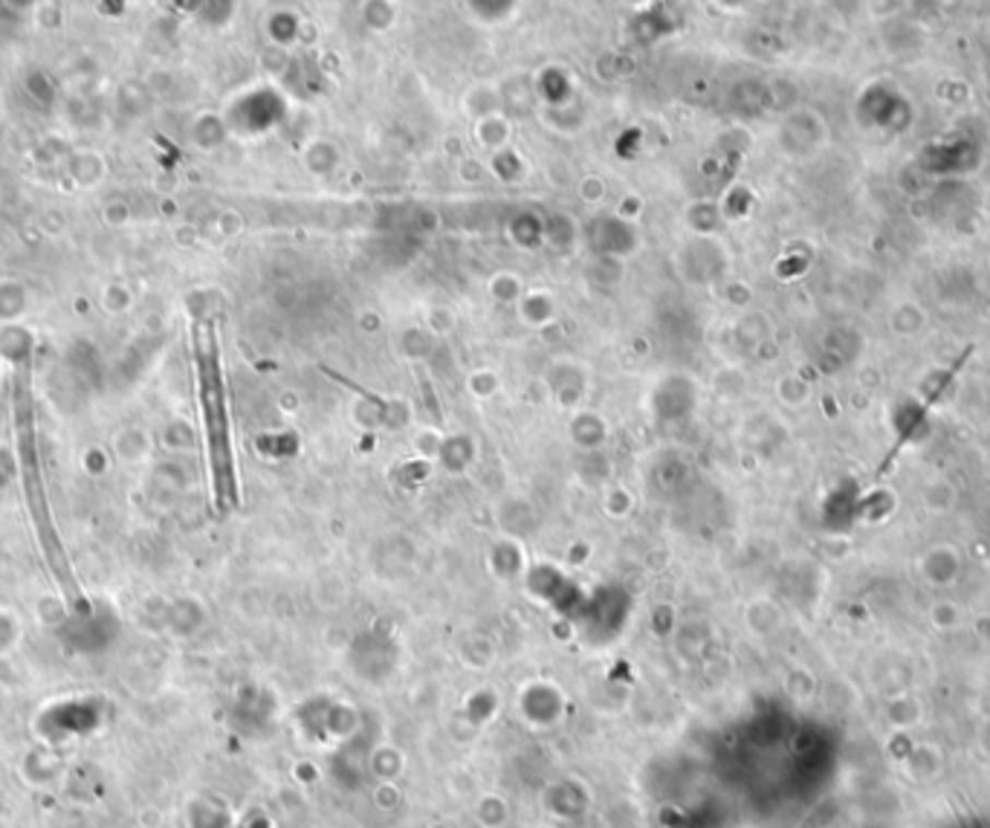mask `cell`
<instances>
[{
    "instance_id": "obj_1",
    "label": "cell",
    "mask_w": 990,
    "mask_h": 828,
    "mask_svg": "<svg viewBox=\"0 0 990 828\" xmlns=\"http://www.w3.org/2000/svg\"><path fill=\"white\" fill-rule=\"evenodd\" d=\"M12 431H15L17 475H21V487H24L26 507H30V519H33L35 536H38L44 559L50 565L52 580L58 582L61 594L75 608H84L82 589L75 582L70 556H67L64 545H61V536H58L56 519H52L50 510V498H47V487H44L38 435H35L33 365H30V354L26 351L15 359V377H12Z\"/></svg>"
},
{
    "instance_id": "obj_2",
    "label": "cell",
    "mask_w": 990,
    "mask_h": 828,
    "mask_svg": "<svg viewBox=\"0 0 990 828\" xmlns=\"http://www.w3.org/2000/svg\"><path fill=\"white\" fill-rule=\"evenodd\" d=\"M195 365H198L200 414H203V429H207L215 505L221 513H229L238 507V475H235V452H232L221 348H217V333L212 322H198V328H195Z\"/></svg>"
}]
</instances>
